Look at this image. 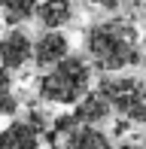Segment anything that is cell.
Listing matches in <instances>:
<instances>
[{
    "label": "cell",
    "mask_w": 146,
    "mask_h": 149,
    "mask_svg": "<svg viewBox=\"0 0 146 149\" xmlns=\"http://www.w3.org/2000/svg\"><path fill=\"white\" fill-rule=\"evenodd\" d=\"M85 55L104 73H119L125 67H134L140 61L137 31L128 22H119V18L91 24L85 33Z\"/></svg>",
    "instance_id": "6da1fadb"
},
{
    "label": "cell",
    "mask_w": 146,
    "mask_h": 149,
    "mask_svg": "<svg viewBox=\"0 0 146 149\" xmlns=\"http://www.w3.org/2000/svg\"><path fill=\"white\" fill-rule=\"evenodd\" d=\"M91 79H95V70H91L88 58L70 52L61 64L49 67V70L43 73L37 91H40V100H43V104L76 107L79 100L91 91Z\"/></svg>",
    "instance_id": "7a4b0ae2"
},
{
    "label": "cell",
    "mask_w": 146,
    "mask_h": 149,
    "mask_svg": "<svg viewBox=\"0 0 146 149\" xmlns=\"http://www.w3.org/2000/svg\"><path fill=\"white\" fill-rule=\"evenodd\" d=\"M0 64L9 70H24L28 64H34V37L22 24L0 33Z\"/></svg>",
    "instance_id": "3957f363"
},
{
    "label": "cell",
    "mask_w": 146,
    "mask_h": 149,
    "mask_svg": "<svg viewBox=\"0 0 146 149\" xmlns=\"http://www.w3.org/2000/svg\"><path fill=\"white\" fill-rule=\"evenodd\" d=\"M70 55V40L61 31H43L34 40V64L40 70H49V67L61 64Z\"/></svg>",
    "instance_id": "277c9868"
},
{
    "label": "cell",
    "mask_w": 146,
    "mask_h": 149,
    "mask_svg": "<svg viewBox=\"0 0 146 149\" xmlns=\"http://www.w3.org/2000/svg\"><path fill=\"white\" fill-rule=\"evenodd\" d=\"M0 149H43V131L28 119H12L0 131Z\"/></svg>",
    "instance_id": "5b68a950"
},
{
    "label": "cell",
    "mask_w": 146,
    "mask_h": 149,
    "mask_svg": "<svg viewBox=\"0 0 146 149\" xmlns=\"http://www.w3.org/2000/svg\"><path fill=\"white\" fill-rule=\"evenodd\" d=\"M61 146L64 149H113V140L107 131H101L97 125H76L67 134H61Z\"/></svg>",
    "instance_id": "8992f818"
},
{
    "label": "cell",
    "mask_w": 146,
    "mask_h": 149,
    "mask_svg": "<svg viewBox=\"0 0 146 149\" xmlns=\"http://www.w3.org/2000/svg\"><path fill=\"white\" fill-rule=\"evenodd\" d=\"M113 113H116V110H113V104L104 97L101 91H88L76 107H73V116L82 122V125H97V128H101L104 122H110Z\"/></svg>",
    "instance_id": "52a82bcc"
},
{
    "label": "cell",
    "mask_w": 146,
    "mask_h": 149,
    "mask_svg": "<svg viewBox=\"0 0 146 149\" xmlns=\"http://www.w3.org/2000/svg\"><path fill=\"white\" fill-rule=\"evenodd\" d=\"M37 22L43 24V31H61L64 24L73 22V3L70 0H40Z\"/></svg>",
    "instance_id": "ba28073f"
},
{
    "label": "cell",
    "mask_w": 146,
    "mask_h": 149,
    "mask_svg": "<svg viewBox=\"0 0 146 149\" xmlns=\"http://www.w3.org/2000/svg\"><path fill=\"white\" fill-rule=\"evenodd\" d=\"M37 9H40V0H9L3 6V22L18 28V24L37 18Z\"/></svg>",
    "instance_id": "9c48e42d"
},
{
    "label": "cell",
    "mask_w": 146,
    "mask_h": 149,
    "mask_svg": "<svg viewBox=\"0 0 146 149\" xmlns=\"http://www.w3.org/2000/svg\"><path fill=\"white\" fill-rule=\"evenodd\" d=\"M18 113V97L12 91H6V94H0V116H6V119H12Z\"/></svg>",
    "instance_id": "30bf717a"
},
{
    "label": "cell",
    "mask_w": 146,
    "mask_h": 149,
    "mask_svg": "<svg viewBox=\"0 0 146 149\" xmlns=\"http://www.w3.org/2000/svg\"><path fill=\"white\" fill-rule=\"evenodd\" d=\"M6 91H12V70L0 64V94H6Z\"/></svg>",
    "instance_id": "8fae6325"
},
{
    "label": "cell",
    "mask_w": 146,
    "mask_h": 149,
    "mask_svg": "<svg viewBox=\"0 0 146 149\" xmlns=\"http://www.w3.org/2000/svg\"><path fill=\"white\" fill-rule=\"evenodd\" d=\"M113 149H143V146H137V143H122V146H113Z\"/></svg>",
    "instance_id": "7c38bea8"
},
{
    "label": "cell",
    "mask_w": 146,
    "mask_h": 149,
    "mask_svg": "<svg viewBox=\"0 0 146 149\" xmlns=\"http://www.w3.org/2000/svg\"><path fill=\"white\" fill-rule=\"evenodd\" d=\"M91 3H107V6H110V3H113V0H91Z\"/></svg>",
    "instance_id": "4fadbf2b"
},
{
    "label": "cell",
    "mask_w": 146,
    "mask_h": 149,
    "mask_svg": "<svg viewBox=\"0 0 146 149\" xmlns=\"http://www.w3.org/2000/svg\"><path fill=\"white\" fill-rule=\"evenodd\" d=\"M6 3H9V0H0V9H3V6H6Z\"/></svg>",
    "instance_id": "5bb4252c"
},
{
    "label": "cell",
    "mask_w": 146,
    "mask_h": 149,
    "mask_svg": "<svg viewBox=\"0 0 146 149\" xmlns=\"http://www.w3.org/2000/svg\"><path fill=\"white\" fill-rule=\"evenodd\" d=\"M0 31H3V18H0Z\"/></svg>",
    "instance_id": "9a60e30c"
},
{
    "label": "cell",
    "mask_w": 146,
    "mask_h": 149,
    "mask_svg": "<svg viewBox=\"0 0 146 149\" xmlns=\"http://www.w3.org/2000/svg\"><path fill=\"white\" fill-rule=\"evenodd\" d=\"M143 149H146V143H143Z\"/></svg>",
    "instance_id": "2e32d148"
}]
</instances>
